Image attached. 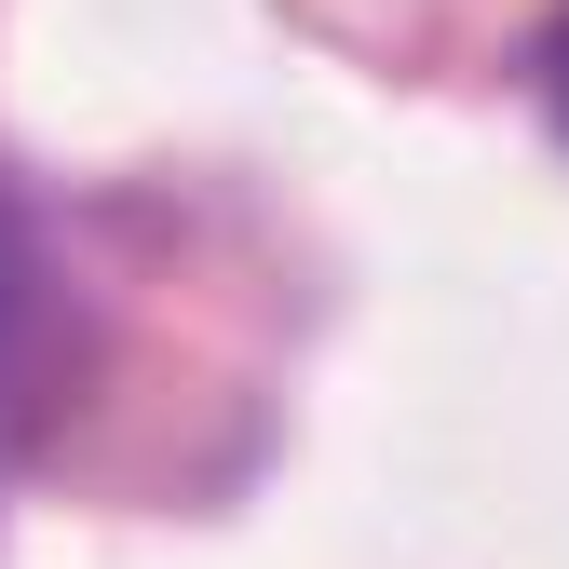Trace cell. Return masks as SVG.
Instances as JSON below:
<instances>
[{"label":"cell","instance_id":"1","mask_svg":"<svg viewBox=\"0 0 569 569\" xmlns=\"http://www.w3.org/2000/svg\"><path fill=\"white\" fill-rule=\"evenodd\" d=\"M542 96H556V122H569V14H556V41H542Z\"/></svg>","mask_w":569,"mask_h":569}]
</instances>
